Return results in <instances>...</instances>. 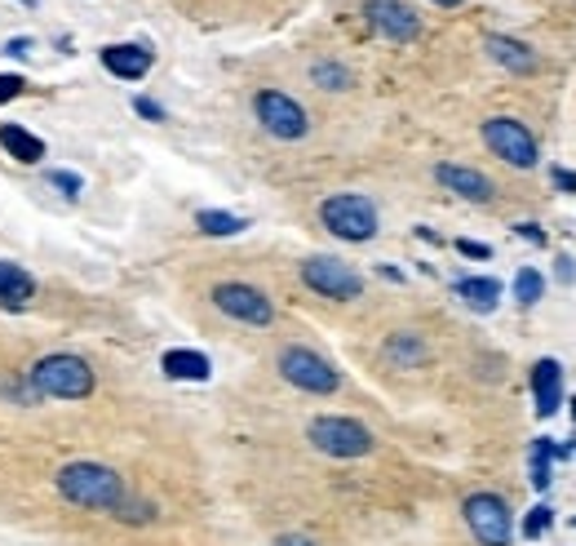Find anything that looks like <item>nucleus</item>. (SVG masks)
<instances>
[{"instance_id": "nucleus-1", "label": "nucleus", "mask_w": 576, "mask_h": 546, "mask_svg": "<svg viewBox=\"0 0 576 546\" xmlns=\"http://www.w3.org/2000/svg\"><path fill=\"white\" fill-rule=\"evenodd\" d=\"M58 494L85 512H116V503L129 494L120 471L102 467V463H67L58 471Z\"/></svg>"}, {"instance_id": "nucleus-2", "label": "nucleus", "mask_w": 576, "mask_h": 546, "mask_svg": "<svg viewBox=\"0 0 576 546\" xmlns=\"http://www.w3.org/2000/svg\"><path fill=\"white\" fill-rule=\"evenodd\" d=\"M31 387H36V396H40V400H89V396H93V387H98V378H93L89 360L58 351V356L36 360V369H31Z\"/></svg>"}, {"instance_id": "nucleus-3", "label": "nucleus", "mask_w": 576, "mask_h": 546, "mask_svg": "<svg viewBox=\"0 0 576 546\" xmlns=\"http://www.w3.org/2000/svg\"><path fill=\"white\" fill-rule=\"evenodd\" d=\"M319 218H324V227H328L337 240L364 245V240L377 236V205H373L368 196H355V191L328 196V200L319 205Z\"/></svg>"}, {"instance_id": "nucleus-4", "label": "nucleus", "mask_w": 576, "mask_h": 546, "mask_svg": "<svg viewBox=\"0 0 576 546\" xmlns=\"http://www.w3.org/2000/svg\"><path fill=\"white\" fill-rule=\"evenodd\" d=\"M306 436H310V445L319 449V454H328V458H364V454H373V431L364 427V423H355V418H315L310 427H306Z\"/></svg>"}, {"instance_id": "nucleus-5", "label": "nucleus", "mask_w": 576, "mask_h": 546, "mask_svg": "<svg viewBox=\"0 0 576 546\" xmlns=\"http://www.w3.org/2000/svg\"><path fill=\"white\" fill-rule=\"evenodd\" d=\"M461 512H466V525L479 538V546H510V538H515L510 507L497 494H470Z\"/></svg>"}, {"instance_id": "nucleus-6", "label": "nucleus", "mask_w": 576, "mask_h": 546, "mask_svg": "<svg viewBox=\"0 0 576 546\" xmlns=\"http://www.w3.org/2000/svg\"><path fill=\"white\" fill-rule=\"evenodd\" d=\"M301 280H306L315 294L332 298V302H350V298L364 294V276H359L350 262H337V258H306V262H301Z\"/></svg>"}, {"instance_id": "nucleus-7", "label": "nucleus", "mask_w": 576, "mask_h": 546, "mask_svg": "<svg viewBox=\"0 0 576 546\" xmlns=\"http://www.w3.org/2000/svg\"><path fill=\"white\" fill-rule=\"evenodd\" d=\"M280 374H285V383H292L297 391H310V396H332L337 391V369L324 356L306 351V347H285L280 351Z\"/></svg>"}, {"instance_id": "nucleus-8", "label": "nucleus", "mask_w": 576, "mask_h": 546, "mask_svg": "<svg viewBox=\"0 0 576 546\" xmlns=\"http://www.w3.org/2000/svg\"><path fill=\"white\" fill-rule=\"evenodd\" d=\"M484 142L493 147V156H501L515 169H533L537 165V138L519 120H510V116H493L484 125Z\"/></svg>"}, {"instance_id": "nucleus-9", "label": "nucleus", "mask_w": 576, "mask_h": 546, "mask_svg": "<svg viewBox=\"0 0 576 546\" xmlns=\"http://www.w3.org/2000/svg\"><path fill=\"white\" fill-rule=\"evenodd\" d=\"M254 107H258V120H262V129L267 133H276V138H285V142H297V138H306V129H310V120H306V111L280 93V89H262L258 98H254Z\"/></svg>"}, {"instance_id": "nucleus-10", "label": "nucleus", "mask_w": 576, "mask_h": 546, "mask_svg": "<svg viewBox=\"0 0 576 546\" xmlns=\"http://www.w3.org/2000/svg\"><path fill=\"white\" fill-rule=\"evenodd\" d=\"M213 307H218L222 316H231V320H245V325H271V320H276L271 298H267L262 289H254V285H236V280L213 289Z\"/></svg>"}, {"instance_id": "nucleus-11", "label": "nucleus", "mask_w": 576, "mask_h": 546, "mask_svg": "<svg viewBox=\"0 0 576 546\" xmlns=\"http://www.w3.org/2000/svg\"><path fill=\"white\" fill-rule=\"evenodd\" d=\"M364 9H368L373 31H381L386 40H413L421 31V18L404 0H368Z\"/></svg>"}, {"instance_id": "nucleus-12", "label": "nucleus", "mask_w": 576, "mask_h": 546, "mask_svg": "<svg viewBox=\"0 0 576 546\" xmlns=\"http://www.w3.org/2000/svg\"><path fill=\"white\" fill-rule=\"evenodd\" d=\"M533 396H537V414L542 418H555L559 405H564V365L559 360H537L533 369Z\"/></svg>"}, {"instance_id": "nucleus-13", "label": "nucleus", "mask_w": 576, "mask_h": 546, "mask_svg": "<svg viewBox=\"0 0 576 546\" xmlns=\"http://www.w3.org/2000/svg\"><path fill=\"white\" fill-rule=\"evenodd\" d=\"M435 178H439V187H448V191H457L461 200H493V182L479 173V169H466V165H439L435 169Z\"/></svg>"}, {"instance_id": "nucleus-14", "label": "nucleus", "mask_w": 576, "mask_h": 546, "mask_svg": "<svg viewBox=\"0 0 576 546\" xmlns=\"http://www.w3.org/2000/svg\"><path fill=\"white\" fill-rule=\"evenodd\" d=\"M102 67L111 76H120V80H142L151 71V49H142V44H107Z\"/></svg>"}, {"instance_id": "nucleus-15", "label": "nucleus", "mask_w": 576, "mask_h": 546, "mask_svg": "<svg viewBox=\"0 0 576 546\" xmlns=\"http://www.w3.org/2000/svg\"><path fill=\"white\" fill-rule=\"evenodd\" d=\"M484 44H488V53H493L501 67H510V71H519V76L537 67V53H533L524 40H510V36H488Z\"/></svg>"}, {"instance_id": "nucleus-16", "label": "nucleus", "mask_w": 576, "mask_h": 546, "mask_svg": "<svg viewBox=\"0 0 576 546\" xmlns=\"http://www.w3.org/2000/svg\"><path fill=\"white\" fill-rule=\"evenodd\" d=\"M165 374L169 378H178V383H205L213 369H209V356H200V351H165Z\"/></svg>"}, {"instance_id": "nucleus-17", "label": "nucleus", "mask_w": 576, "mask_h": 546, "mask_svg": "<svg viewBox=\"0 0 576 546\" xmlns=\"http://www.w3.org/2000/svg\"><path fill=\"white\" fill-rule=\"evenodd\" d=\"M31 294H36V280L18 262H0V302L22 307V302H31Z\"/></svg>"}, {"instance_id": "nucleus-18", "label": "nucleus", "mask_w": 576, "mask_h": 546, "mask_svg": "<svg viewBox=\"0 0 576 546\" xmlns=\"http://www.w3.org/2000/svg\"><path fill=\"white\" fill-rule=\"evenodd\" d=\"M0 147H4L13 160H22V165H36V160L44 156V142H40L36 133L18 129V125H4V129H0Z\"/></svg>"}, {"instance_id": "nucleus-19", "label": "nucleus", "mask_w": 576, "mask_h": 546, "mask_svg": "<svg viewBox=\"0 0 576 546\" xmlns=\"http://www.w3.org/2000/svg\"><path fill=\"white\" fill-rule=\"evenodd\" d=\"M457 298L466 307H475V311H493L497 298H501V285L488 280V276H470V280H457Z\"/></svg>"}, {"instance_id": "nucleus-20", "label": "nucleus", "mask_w": 576, "mask_h": 546, "mask_svg": "<svg viewBox=\"0 0 576 546\" xmlns=\"http://www.w3.org/2000/svg\"><path fill=\"white\" fill-rule=\"evenodd\" d=\"M550 458H568V449L564 445H550V440H537L533 445V485L537 489H550Z\"/></svg>"}, {"instance_id": "nucleus-21", "label": "nucleus", "mask_w": 576, "mask_h": 546, "mask_svg": "<svg viewBox=\"0 0 576 546\" xmlns=\"http://www.w3.org/2000/svg\"><path fill=\"white\" fill-rule=\"evenodd\" d=\"M196 227H200L205 236H236V231H245L249 222L236 218V214H222V209H205V214H196Z\"/></svg>"}, {"instance_id": "nucleus-22", "label": "nucleus", "mask_w": 576, "mask_h": 546, "mask_svg": "<svg viewBox=\"0 0 576 546\" xmlns=\"http://www.w3.org/2000/svg\"><path fill=\"white\" fill-rule=\"evenodd\" d=\"M386 356H390L395 365H417V360L426 356V347H421L413 334H395V338L386 343Z\"/></svg>"}, {"instance_id": "nucleus-23", "label": "nucleus", "mask_w": 576, "mask_h": 546, "mask_svg": "<svg viewBox=\"0 0 576 546\" xmlns=\"http://www.w3.org/2000/svg\"><path fill=\"white\" fill-rule=\"evenodd\" d=\"M310 80H315L319 89H332V93H337V89H350V71L337 67V62H315V67H310Z\"/></svg>"}, {"instance_id": "nucleus-24", "label": "nucleus", "mask_w": 576, "mask_h": 546, "mask_svg": "<svg viewBox=\"0 0 576 546\" xmlns=\"http://www.w3.org/2000/svg\"><path fill=\"white\" fill-rule=\"evenodd\" d=\"M111 516H116V520H129V525H147V520H156V507H151V503H138L133 494H125Z\"/></svg>"}, {"instance_id": "nucleus-25", "label": "nucleus", "mask_w": 576, "mask_h": 546, "mask_svg": "<svg viewBox=\"0 0 576 546\" xmlns=\"http://www.w3.org/2000/svg\"><path fill=\"white\" fill-rule=\"evenodd\" d=\"M542 289H546V280H542V271H533V267H524V271L515 276V298H519L524 307H533V302L542 298Z\"/></svg>"}, {"instance_id": "nucleus-26", "label": "nucleus", "mask_w": 576, "mask_h": 546, "mask_svg": "<svg viewBox=\"0 0 576 546\" xmlns=\"http://www.w3.org/2000/svg\"><path fill=\"white\" fill-rule=\"evenodd\" d=\"M550 525H555V512L550 507H533L528 520H524V538H542Z\"/></svg>"}, {"instance_id": "nucleus-27", "label": "nucleus", "mask_w": 576, "mask_h": 546, "mask_svg": "<svg viewBox=\"0 0 576 546\" xmlns=\"http://www.w3.org/2000/svg\"><path fill=\"white\" fill-rule=\"evenodd\" d=\"M18 93H22V76H0V102H9Z\"/></svg>"}, {"instance_id": "nucleus-28", "label": "nucleus", "mask_w": 576, "mask_h": 546, "mask_svg": "<svg viewBox=\"0 0 576 546\" xmlns=\"http://www.w3.org/2000/svg\"><path fill=\"white\" fill-rule=\"evenodd\" d=\"M133 111H138V116H147V120H165V111H160L151 98H133Z\"/></svg>"}, {"instance_id": "nucleus-29", "label": "nucleus", "mask_w": 576, "mask_h": 546, "mask_svg": "<svg viewBox=\"0 0 576 546\" xmlns=\"http://www.w3.org/2000/svg\"><path fill=\"white\" fill-rule=\"evenodd\" d=\"M49 182H53V187H62L67 196H76V191H80V178H76V173H49Z\"/></svg>"}, {"instance_id": "nucleus-30", "label": "nucleus", "mask_w": 576, "mask_h": 546, "mask_svg": "<svg viewBox=\"0 0 576 546\" xmlns=\"http://www.w3.org/2000/svg\"><path fill=\"white\" fill-rule=\"evenodd\" d=\"M515 231H519V236H524V240H533V245H546V231H542V227H537V222H519V227H515Z\"/></svg>"}, {"instance_id": "nucleus-31", "label": "nucleus", "mask_w": 576, "mask_h": 546, "mask_svg": "<svg viewBox=\"0 0 576 546\" xmlns=\"http://www.w3.org/2000/svg\"><path fill=\"white\" fill-rule=\"evenodd\" d=\"M457 249H461L466 258H488V245H475V240H457Z\"/></svg>"}, {"instance_id": "nucleus-32", "label": "nucleus", "mask_w": 576, "mask_h": 546, "mask_svg": "<svg viewBox=\"0 0 576 546\" xmlns=\"http://www.w3.org/2000/svg\"><path fill=\"white\" fill-rule=\"evenodd\" d=\"M555 182L568 187V191H576V173H568V169H555Z\"/></svg>"}, {"instance_id": "nucleus-33", "label": "nucleus", "mask_w": 576, "mask_h": 546, "mask_svg": "<svg viewBox=\"0 0 576 546\" xmlns=\"http://www.w3.org/2000/svg\"><path fill=\"white\" fill-rule=\"evenodd\" d=\"M559 276H564V280H576V267H573V258H559Z\"/></svg>"}, {"instance_id": "nucleus-34", "label": "nucleus", "mask_w": 576, "mask_h": 546, "mask_svg": "<svg viewBox=\"0 0 576 546\" xmlns=\"http://www.w3.org/2000/svg\"><path fill=\"white\" fill-rule=\"evenodd\" d=\"M280 546H315L310 538H280Z\"/></svg>"}, {"instance_id": "nucleus-35", "label": "nucleus", "mask_w": 576, "mask_h": 546, "mask_svg": "<svg viewBox=\"0 0 576 546\" xmlns=\"http://www.w3.org/2000/svg\"><path fill=\"white\" fill-rule=\"evenodd\" d=\"M435 4H444V9H453V4H461V0H435Z\"/></svg>"}, {"instance_id": "nucleus-36", "label": "nucleus", "mask_w": 576, "mask_h": 546, "mask_svg": "<svg viewBox=\"0 0 576 546\" xmlns=\"http://www.w3.org/2000/svg\"><path fill=\"white\" fill-rule=\"evenodd\" d=\"M573 418H576V400H573Z\"/></svg>"}, {"instance_id": "nucleus-37", "label": "nucleus", "mask_w": 576, "mask_h": 546, "mask_svg": "<svg viewBox=\"0 0 576 546\" xmlns=\"http://www.w3.org/2000/svg\"><path fill=\"white\" fill-rule=\"evenodd\" d=\"M573 529H576V520H573Z\"/></svg>"}]
</instances>
